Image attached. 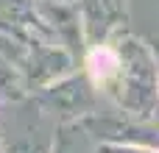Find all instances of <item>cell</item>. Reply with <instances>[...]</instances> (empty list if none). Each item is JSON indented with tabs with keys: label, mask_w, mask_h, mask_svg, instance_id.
<instances>
[{
	"label": "cell",
	"mask_w": 159,
	"mask_h": 153,
	"mask_svg": "<svg viewBox=\"0 0 159 153\" xmlns=\"http://www.w3.org/2000/svg\"><path fill=\"white\" fill-rule=\"evenodd\" d=\"M117 67H120V59H117V53L109 50V47H101V50H95V53L89 56V72H92L98 81L115 75Z\"/></svg>",
	"instance_id": "1"
}]
</instances>
